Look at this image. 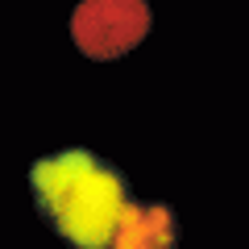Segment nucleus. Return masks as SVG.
Returning a JSON list of instances; mask_svg holds the SVG:
<instances>
[{
	"label": "nucleus",
	"mask_w": 249,
	"mask_h": 249,
	"mask_svg": "<svg viewBox=\"0 0 249 249\" xmlns=\"http://www.w3.org/2000/svg\"><path fill=\"white\" fill-rule=\"evenodd\" d=\"M108 249H175V216L162 204H129Z\"/></svg>",
	"instance_id": "7ed1b4c3"
},
{
	"label": "nucleus",
	"mask_w": 249,
	"mask_h": 249,
	"mask_svg": "<svg viewBox=\"0 0 249 249\" xmlns=\"http://www.w3.org/2000/svg\"><path fill=\"white\" fill-rule=\"evenodd\" d=\"M29 187L42 220H50V229L75 249H108L129 208V187L121 170L88 150L37 158L29 170Z\"/></svg>",
	"instance_id": "f257e3e1"
},
{
	"label": "nucleus",
	"mask_w": 249,
	"mask_h": 249,
	"mask_svg": "<svg viewBox=\"0 0 249 249\" xmlns=\"http://www.w3.org/2000/svg\"><path fill=\"white\" fill-rule=\"evenodd\" d=\"M145 34H150V9L142 0H83L71 13L75 46L96 62L129 54Z\"/></svg>",
	"instance_id": "f03ea898"
}]
</instances>
